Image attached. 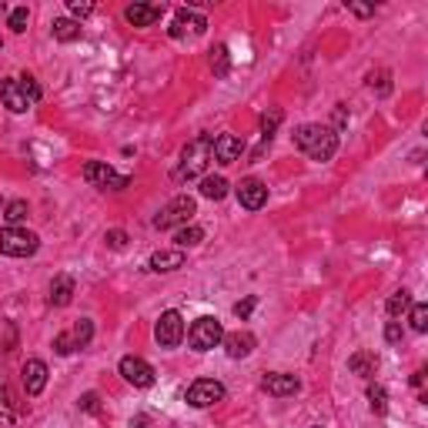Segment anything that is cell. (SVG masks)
I'll use <instances>...</instances> for the list:
<instances>
[{
    "label": "cell",
    "mask_w": 428,
    "mask_h": 428,
    "mask_svg": "<svg viewBox=\"0 0 428 428\" xmlns=\"http://www.w3.org/2000/svg\"><path fill=\"white\" fill-rule=\"evenodd\" d=\"M295 148L304 151L311 161H331V154L338 151V134L331 127L304 124L295 131Z\"/></svg>",
    "instance_id": "1"
},
{
    "label": "cell",
    "mask_w": 428,
    "mask_h": 428,
    "mask_svg": "<svg viewBox=\"0 0 428 428\" xmlns=\"http://www.w3.org/2000/svg\"><path fill=\"white\" fill-rule=\"evenodd\" d=\"M214 157V138L211 134H198V138L191 141L184 154H181V164L174 167V181L177 184H184L191 177H198L208 167V161Z\"/></svg>",
    "instance_id": "2"
},
{
    "label": "cell",
    "mask_w": 428,
    "mask_h": 428,
    "mask_svg": "<svg viewBox=\"0 0 428 428\" xmlns=\"http://www.w3.org/2000/svg\"><path fill=\"white\" fill-rule=\"evenodd\" d=\"M221 338H225V328H221V321L211 315L198 318V321L188 328V341H191L194 352H211V348L221 345Z\"/></svg>",
    "instance_id": "3"
},
{
    "label": "cell",
    "mask_w": 428,
    "mask_h": 428,
    "mask_svg": "<svg viewBox=\"0 0 428 428\" xmlns=\"http://www.w3.org/2000/svg\"><path fill=\"white\" fill-rule=\"evenodd\" d=\"M40 238L34 231H24V227H4L0 231V251L11 254V258H30L37 251Z\"/></svg>",
    "instance_id": "4"
},
{
    "label": "cell",
    "mask_w": 428,
    "mask_h": 428,
    "mask_svg": "<svg viewBox=\"0 0 428 428\" xmlns=\"http://www.w3.org/2000/svg\"><path fill=\"white\" fill-rule=\"evenodd\" d=\"M154 338H157L161 348H177L181 338H184V318H181V311H174V308L164 311L157 318V325H154Z\"/></svg>",
    "instance_id": "5"
},
{
    "label": "cell",
    "mask_w": 428,
    "mask_h": 428,
    "mask_svg": "<svg viewBox=\"0 0 428 428\" xmlns=\"http://www.w3.org/2000/svg\"><path fill=\"white\" fill-rule=\"evenodd\" d=\"M191 214H194V198H188V194H181V198H174V201L167 204L157 218H154V227H161V231H167V227H184L191 221Z\"/></svg>",
    "instance_id": "6"
},
{
    "label": "cell",
    "mask_w": 428,
    "mask_h": 428,
    "mask_svg": "<svg viewBox=\"0 0 428 428\" xmlns=\"http://www.w3.org/2000/svg\"><path fill=\"white\" fill-rule=\"evenodd\" d=\"M188 405L191 408H211V405L225 402V385L221 381H214V378H201V381H194L188 388Z\"/></svg>",
    "instance_id": "7"
},
{
    "label": "cell",
    "mask_w": 428,
    "mask_h": 428,
    "mask_svg": "<svg viewBox=\"0 0 428 428\" xmlns=\"http://www.w3.org/2000/svg\"><path fill=\"white\" fill-rule=\"evenodd\" d=\"M84 181L94 184V188H111V191H121L131 184V177L124 174H114L111 164H101V161H90L84 164Z\"/></svg>",
    "instance_id": "8"
},
{
    "label": "cell",
    "mask_w": 428,
    "mask_h": 428,
    "mask_svg": "<svg viewBox=\"0 0 428 428\" xmlns=\"http://www.w3.org/2000/svg\"><path fill=\"white\" fill-rule=\"evenodd\" d=\"M121 375H124L127 385H134V388H151L154 385V368L144 362V358H134V355H127L121 358Z\"/></svg>",
    "instance_id": "9"
},
{
    "label": "cell",
    "mask_w": 428,
    "mask_h": 428,
    "mask_svg": "<svg viewBox=\"0 0 428 428\" xmlns=\"http://www.w3.org/2000/svg\"><path fill=\"white\" fill-rule=\"evenodd\" d=\"M268 201V184L258 181V177H244L238 184V204L248 208V211H261Z\"/></svg>",
    "instance_id": "10"
},
{
    "label": "cell",
    "mask_w": 428,
    "mask_h": 428,
    "mask_svg": "<svg viewBox=\"0 0 428 428\" xmlns=\"http://www.w3.org/2000/svg\"><path fill=\"white\" fill-rule=\"evenodd\" d=\"M20 378H24L27 395H40L44 385H47V365H44L40 358H27L24 368H20Z\"/></svg>",
    "instance_id": "11"
},
{
    "label": "cell",
    "mask_w": 428,
    "mask_h": 428,
    "mask_svg": "<svg viewBox=\"0 0 428 428\" xmlns=\"http://www.w3.org/2000/svg\"><path fill=\"white\" fill-rule=\"evenodd\" d=\"M0 101L7 104V111H13V114H24L27 107H30L24 88H20V81H13V77L0 81Z\"/></svg>",
    "instance_id": "12"
},
{
    "label": "cell",
    "mask_w": 428,
    "mask_h": 428,
    "mask_svg": "<svg viewBox=\"0 0 428 428\" xmlns=\"http://www.w3.org/2000/svg\"><path fill=\"white\" fill-rule=\"evenodd\" d=\"M244 154V141L234 138V134H221L214 138V161L218 164H234Z\"/></svg>",
    "instance_id": "13"
},
{
    "label": "cell",
    "mask_w": 428,
    "mask_h": 428,
    "mask_svg": "<svg viewBox=\"0 0 428 428\" xmlns=\"http://www.w3.org/2000/svg\"><path fill=\"white\" fill-rule=\"evenodd\" d=\"M161 13H164V4H131L124 11V17L134 27H151L161 20Z\"/></svg>",
    "instance_id": "14"
},
{
    "label": "cell",
    "mask_w": 428,
    "mask_h": 428,
    "mask_svg": "<svg viewBox=\"0 0 428 428\" xmlns=\"http://www.w3.org/2000/svg\"><path fill=\"white\" fill-rule=\"evenodd\" d=\"M151 271L157 275H167V271H177V268H184V251L181 248H167V251H154L151 261H148Z\"/></svg>",
    "instance_id": "15"
},
{
    "label": "cell",
    "mask_w": 428,
    "mask_h": 428,
    "mask_svg": "<svg viewBox=\"0 0 428 428\" xmlns=\"http://www.w3.org/2000/svg\"><path fill=\"white\" fill-rule=\"evenodd\" d=\"M225 352L231 355V358H244V355H251L254 348V335L251 331H231V335H225Z\"/></svg>",
    "instance_id": "16"
},
{
    "label": "cell",
    "mask_w": 428,
    "mask_h": 428,
    "mask_svg": "<svg viewBox=\"0 0 428 428\" xmlns=\"http://www.w3.org/2000/svg\"><path fill=\"white\" fill-rule=\"evenodd\" d=\"M261 385H265L268 395H278V398H285V395H295V391L302 388V381H298L295 375H268Z\"/></svg>",
    "instance_id": "17"
},
{
    "label": "cell",
    "mask_w": 428,
    "mask_h": 428,
    "mask_svg": "<svg viewBox=\"0 0 428 428\" xmlns=\"http://www.w3.org/2000/svg\"><path fill=\"white\" fill-rule=\"evenodd\" d=\"M71 298H74V278L57 275L51 281V304L54 308H64V304H71Z\"/></svg>",
    "instance_id": "18"
},
{
    "label": "cell",
    "mask_w": 428,
    "mask_h": 428,
    "mask_svg": "<svg viewBox=\"0 0 428 428\" xmlns=\"http://www.w3.org/2000/svg\"><path fill=\"white\" fill-rule=\"evenodd\" d=\"M188 27L194 30V34H204L208 20H204V17H198V13H191V11H181V13H177V20H174V27H171V37H181Z\"/></svg>",
    "instance_id": "19"
},
{
    "label": "cell",
    "mask_w": 428,
    "mask_h": 428,
    "mask_svg": "<svg viewBox=\"0 0 428 428\" xmlns=\"http://www.w3.org/2000/svg\"><path fill=\"white\" fill-rule=\"evenodd\" d=\"M348 368H352L355 375H362V378H371L378 371V358L371 352H355L352 358H348Z\"/></svg>",
    "instance_id": "20"
},
{
    "label": "cell",
    "mask_w": 428,
    "mask_h": 428,
    "mask_svg": "<svg viewBox=\"0 0 428 428\" xmlns=\"http://www.w3.org/2000/svg\"><path fill=\"white\" fill-rule=\"evenodd\" d=\"M54 37L61 40V44H71V40L81 37V24L71 20V17H61V20H54Z\"/></svg>",
    "instance_id": "21"
},
{
    "label": "cell",
    "mask_w": 428,
    "mask_h": 428,
    "mask_svg": "<svg viewBox=\"0 0 428 428\" xmlns=\"http://www.w3.org/2000/svg\"><path fill=\"white\" fill-rule=\"evenodd\" d=\"M174 241H177V248L184 251V248H194V244H201L204 241V231L198 225H184L181 231L174 234Z\"/></svg>",
    "instance_id": "22"
},
{
    "label": "cell",
    "mask_w": 428,
    "mask_h": 428,
    "mask_svg": "<svg viewBox=\"0 0 428 428\" xmlns=\"http://www.w3.org/2000/svg\"><path fill=\"white\" fill-rule=\"evenodd\" d=\"M201 194L208 198V201H221L227 194V181L225 177H204L201 181Z\"/></svg>",
    "instance_id": "23"
},
{
    "label": "cell",
    "mask_w": 428,
    "mask_h": 428,
    "mask_svg": "<svg viewBox=\"0 0 428 428\" xmlns=\"http://www.w3.org/2000/svg\"><path fill=\"white\" fill-rule=\"evenodd\" d=\"M408 308H412V295H408V291H395V295H391L388 298V315L391 318H398V315H405V311H408Z\"/></svg>",
    "instance_id": "24"
},
{
    "label": "cell",
    "mask_w": 428,
    "mask_h": 428,
    "mask_svg": "<svg viewBox=\"0 0 428 428\" xmlns=\"http://www.w3.org/2000/svg\"><path fill=\"white\" fill-rule=\"evenodd\" d=\"M368 405H371L375 415H385V412H388V395H385L381 385H371V388H368Z\"/></svg>",
    "instance_id": "25"
},
{
    "label": "cell",
    "mask_w": 428,
    "mask_h": 428,
    "mask_svg": "<svg viewBox=\"0 0 428 428\" xmlns=\"http://www.w3.org/2000/svg\"><path fill=\"white\" fill-rule=\"evenodd\" d=\"M90 335H94V325H90L88 318H81V321L74 325V331H71V338H74L77 348H88V345H90Z\"/></svg>",
    "instance_id": "26"
},
{
    "label": "cell",
    "mask_w": 428,
    "mask_h": 428,
    "mask_svg": "<svg viewBox=\"0 0 428 428\" xmlns=\"http://www.w3.org/2000/svg\"><path fill=\"white\" fill-rule=\"evenodd\" d=\"M211 67H214V74H218V77H227L231 61H227V47H225V44H218V47L211 51Z\"/></svg>",
    "instance_id": "27"
},
{
    "label": "cell",
    "mask_w": 428,
    "mask_h": 428,
    "mask_svg": "<svg viewBox=\"0 0 428 428\" xmlns=\"http://www.w3.org/2000/svg\"><path fill=\"white\" fill-rule=\"evenodd\" d=\"M4 218H7V227H17L27 218V201H11L4 208Z\"/></svg>",
    "instance_id": "28"
},
{
    "label": "cell",
    "mask_w": 428,
    "mask_h": 428,
    "mask_svg": "<svg viewBox=\"0 0 428 428\" xmlns=\"http://www.w3.org/2000/svg\"><path fill=\"white\" fill-rule=\"evenodd\" d=\"M27 20H30L27 7H13V11H11V20H7V24H11L13 34H24V30H27Z\"/></svg>",
    "instance_id": "29"
},
{
    "label": "cell",
    "mask_w": 428,
    "mask_h": 428,
    "mask_svg": "<svg viewBox=\"0 0 428 428\" xmlns=\"http://www.w3.org/2000/svg\"><path fill=\"white\" fill-rule=\"evenodd\" d=\"M278 124H281V111H271L261 117V138H265V144H271V134H275Z\"/></svg>",
    "instance_id": "30"
},
{
    "label": "cell",
    "mask_w": 428,
    "mask_h": 428,
    "mask_svg": "<svg viewBox=\"0 0 428 428\" xmlns=\"http://www.w3.org/2000/svg\"><path fill=\"white\" fill-rule=\"evenodd\" d=\"M412 328H415V331H428V308L425 304H412Z\"/></svg>",
    "instance_id": "31"
},
{
    "label": "cell",
    "mask_w": 428,
    "mask_h": 428,
    "mask_svg": "<svg viewBox=\"0 0 428 428\" xmlns=\"http://www.w3.org/2000/svg\"><path fill=\"white\" fill-rule=\"evenodd\" d=\"M20 88H24V94H27V101H30V104H37V101H40V88H37V81H34L30 74L20 77Z\"/></svg>",
    "instance_id": "32"
},
{
    "label": "cell",
    "mask_w": 428,
    "mask_h": 428,
    "mask_svg": "<svg viewBox=\"0 0 428 428\" xmlns=\"http://www.w3.org/2000/svg\"><path fill=\"white\" fill-rule=\"evenodd\" d=\"M368 84H371V90H378L381 97H385V94H388V90H391V84H388V74H385V71H378V74H371V81H368Z\"/></svg>",
    "instance_id": "33"
},
{
    "label": "cell",
    "mask_w": 428,
    "mask_h": 428,
    "mask_svg": "<svg viewBox=\"0 0 428 428\" xmlns=\"http://www.w3.org/2000/svg\"><path fill=\"white\" fill-rule=\"evenodd\" d=\"M67 7H71V13H74L77 20H84V17H88V13L94 11V4H90V0H71Z\"/></svg>",
    "instance_id": "34"
},
{
    "label": "cell",
    "mask_w": 428,
    "mask_h": 428,
    "mask_svg": "<svg viewBox=\"0 0 428 428\" xmlns=\"http://www.w3.org/2000/svg\"><path fill=\"white\" fill-rule=\"evenodd\" d=\"M74 348H77V345H74L71 335H57V338H54V352H57V355H71Z\"/></svg>",
    "instance_id": "35"
},
{
    "label": "cell",
    "mask_w": 428,
    "mask_h": 428,
    "mask_svg": "<svg viewBox=\"0 0 428 428\" xmlns=\"http://www.w3.org/2000/svg\"><path fill=\"white\" fill-rule=\"evenodd\" d=\"M104 241H107L111 248H117V251H121V248L127 244V234H124V231H107V234H104Z\"/></svg>",
    "instance_id": "36"
},
{
    "label": "cell",
    "mask_w": 428,
    "mask_h": 428,
    "mask_svg": "<svg viewBox=\"0 0 428 428\" xmlns=\"http://www.w3.org/2000/svg\"><path fill=\"white\" fill-rule=\"evenodd\" d=\"M385 341H388V345H398V341H402V325H398V321H388V328H385Z\"/></svg>",
    "instance_id": "37"
},
{
    "label": "cell",
    "mask_w": 428,
    "mask_h": 428,
    "mask_svg": "<svg viewBox=\"0 0 428 428\" xmlns=\"http://www.w3.org/2000/svg\"><path fill=\"white\" fill-rule=\"evenodd\" d=\"M251 311H254V298H244V302L234 304V315H238V318H248Z\"/></svg>",
    "instance_id": "38"
},
{
    "label": "cell",
    "mask_w": 428,
    "mask_h": 428,
    "mask_svg": "<svg viewBox=\"0 0 428 428\" xmlns=\"http://www.w3.org/2000/svg\"><path fill=\"white\" fill-rule=\"evenodd\" d=\"M7 402H11V395H7V385H4V378H0V412L11 418V412H7Z\"/></svg>",
    "instance_id": "39"
},
{
    "label": "cell",
    "mask_w": 428,
    "mask_h": 428,
    "mask_svg": "<svg viewBox=\"0 0 428 428\" xmlns=\"http://www.w3.org/2000/svg\"><path fill=\"white\" fill-rule=\"evenodd\" d=\"M81 405H84L88 412H101V405H97V395H84V398H81Z\"/></svg>",
    "instance_id": "40"
},
{
    "label": "cell",
    "mask_w": 428,
    "mask_h": 428,
    "mask_svg": "<svg viewBox=\"0 0 428 428\" xmlns=\"http://www.w3.org/2000/svg\"><path fill=\"white\" fill-rule=\"evenodd\" d=\"M352 11L358 13V17H371V13H375V7H368V4H352Z\"/></svg>",
    "instance_id": "41"
},
{
    "label": "cell",
    "mask_w": 428,
    "mask_h": 428,
    "mask_svg": "<svg viewBox=\"0 0 428 428\" xmlns=\"http://www.w3.org/2000/svg\"><path fill=\"white\" fill-rule=\"evenodd\" d=\"M148 425V418H138V422H131V428H144Z\"/></svg>",
    "instance_id": "42"
},
{
    "label": "cell",
    "mask_w": 428,
    "mask_h": 428,
    "mask_svg": "<svg viewBox=\"0 0 428 428\" xmlns=\"http://www.w3.org/2000/svg\"><path fill=\"white\" fill-rule=\"evenodd\" d=\"M4 11H7V7H4V4H0V17H4Z\"/></svg>",
    "instance_id": "43"
},
{
    "label": "cell",
    "mask_w": 428,
    "mask_h": 428,
    "mask_svg": "<svg viewBox=\"0 0 428 428\" xmlns=\"http://www.w3.org/2000/svg\"><path fill=\"white\" fill-rule=\"evenodd\" d=\"M315 428H321V425H315Z\"/></svg>",
    "instance_id": "44"
}]
</instances>
